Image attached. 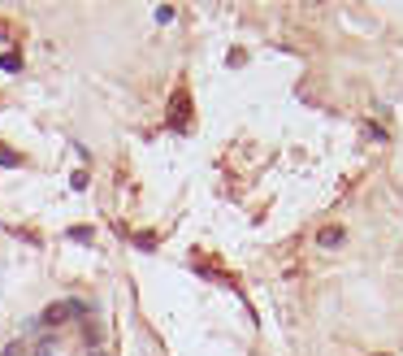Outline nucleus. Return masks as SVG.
Listing matches in <instances>:
<instances>
[{"label":"nucleus","instance_id":"nucleus-1","mask_svg":"<svg viewBox=\"0 0 403 356\" xmlns=\"http://www.w3.org/2000/svg\"><path fill=\"white\" fill-rule=\"evenodd\" d=\"M78 317H83V304H78V300H57V304H48V309L39 313V326L44 330H57V326L78 321Z\"/></svg>","mask_w":403,"mask_h":356},{"label":"nucleus","instance_id":"nucleus-2","mask_svg":"<svg viewBox=\"0 0 403 356\" xmlns=\"http://www.w3.org/2000/svg\"><path fill=\"white\" fill-rule=\"evenodd\" d=\"M169 122L174 126H191V105H187V91H174V105H169Z\"/></svg>","mask_w":403,"mask_h":356},{"label":"nucleus","instance_id":"nucleus-3","mask_svg":"<svg viewBox=\"0 0 403 356\" xmlns=\"http://www.w3.org/2000/svg\"><path fill=\"white\" fill-rule=\"evenodd\" d=\"M321 244H326V248L343 244V231H338V226H330V231H321Z\"/></svg>","mask_w":403,"mask_h":356},{"label":"nucleus","instance_id":"nucleus-4","mask_svg":"<svg viewBox=\"0 0 403 356\" xmlns=\"http://www.w3.org/2000/svg\"><path fill=\"white\" fill-rule=\"evenodd\" d=\"M0 161H5V166H22V152H13V148H0Z\"/></svg>","mask_w":403,"mask_h":356},{"label":"nucleus","instance_id":"nucleus-5","mask_svg":"<svg viewBox=\"0 0 403 356\" xmlns=\"http://www.w3.org/2000/svg\"><path fill=\"white\" fill-rule=\"evenodd\" d=\"M87 356H109V352L104 348H87Z\"/></svg>","mask_w":403,"mask_h":356}]
</instances>
